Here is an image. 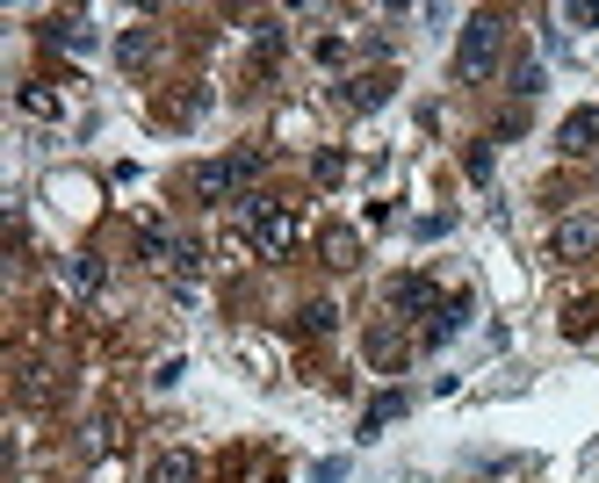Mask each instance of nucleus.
<instances>
[{
    "mask_svg": "<svg viewBox=\"0 0 599 483\" xmlns=\"http://www.w3.org/2000/svg\"><path fill=\"white\" fill-rule=\"evenodd\" d=\"M152 51H159V36H152V30H123V36H116V66H131V72H137V66H152Z\"/></svg>",
    "mask_w": 599,
    "mask_h": 483,
    "instance_id": "nucleus-10",
    "label": "nucleus"
},
{
    "mask_svg": "<svg viewBox=\"0 0 599 483\" xmlns=\"http://www.w3.org/2000/svg\"><path fill=\"white\" fill-rule=\"evenodd\" d=\"M391 303H397V311H433V281L427 275H405L391 289Z\"/></svg>",
    "mask_w": 599,
    "mask_h": 483,
    "instance_id": "nucleus-13",
    "label": "nucleus"
},
{
    "mask_svg": "<svg viewBox=\"0 0 599 483\" xmlns=\"http://www.w3.org/2000/svg\"><path fill=\"white\" fill-rule=\"evenodd\" d=\"M145 483H195V455H189V448H167V455H152Z\"/></svg>",
    "mask_w": 599,
    "mask_h": 483,
    "instance_id": "nucleus-7",
    "label": "nucleus"
},
{
    "mask_svg": "<svg viewBox=\"0 0 599 483\" xmlns=\"http://www.w3.org/2000/svg\"><path fill=\"white\" fill-rule=\"evenodd\" d=\"M383 102H391V80H383V72L347 80V108H361V116H369V108H383Z\"/></svg>",
    "mask_w": 599,
    "mask_h": 483,
    "instance_id": "nucleus-8",
    "label": "nucleus"
},
{
    "mask_svg": "<svg viewBox=\"0 0 599 483\" xmlns=\"http://www.w3.org/2000/svg\"><path fill=\"white\" fill-rule=\"evenodd\" d=\"M326 267H361V239H354V231H326Z\"/></svg>",
    "mask_w": 599,
    "mask_h": 483,
    "instance_id": "nucleus-14",
    "label": "nucleus"
},
{
    "mask_svg": "<svg viewBox=\"0 0 599 483\" xmlns=\"http://www.w3.org/2000/svg\"><path fill=\"white\" fill-rule=\"evenodd\" d=\"M470 318V296H448L441 311H433V325H427V346H441V340H455V325Z\"/></svg>",
    "mask_w": 599,
    "mask_h": 483,
    "instance_id": "nucleus-12",
    "label": "nucleus"
},
{
    "mask_svg": "<svg viewBox=\"0 0 599 483\" xmlns=\"http://www.w3.org/2000/svg\"><path fill=\"white\" fill-rule=\"evenodd\" d=\"M102 281H109V267H102L94 253H72V260H66V289H72V296H102Z\"/></svg>",
    "mask_w": 599,
    "mask_h": 483,
    "instance_id": "nucleus-6",
    "label": "nucleus"
},
{
    "mask_svg": "<svg viewBox=\"0 0 599 483\" xmlns=\"http://www.w3.org/2000/svg\"><path fill=\"white\" fill-rule=\"evenodd\" d=\"M369 361H376V368H397V332H376V340H369Z\"/></svg>",
    "mask_w": 599,
    "mask_h": 483,
    "instance_id": "nucleus-18",
    "label": "nucleus"
},
{
    "mask_svg": "<svg viewBox=\"0 0 599 483\" xmlns=\"http://www.w3.org/2000/svg\"><path fill=\"white\" fill-rule=\"evenodd\" d=\"M332 318H340L332 303H310V311H304V325H310V332H332Z\"/></svg>",
    "mask_w": 599,
    "mask_h": 483,
    "instance_id": "nucleus-20",
    "label": "nucleus"
},
{
    "mask_svg": "<svg viewBox=\"0 0 599 483\" xmlns=\"http://www.w3.org/2000/svg\"><path fill=\"white\" fill-rule=\"evenodd\" d=\"M556 145H564L570 159H585L599 145V108H578V116H564V130H556Z\"/></svg>",
    "mask_w": 599,
    "mask_h": 483,
    "instance_id": "nucleus-5",
    "label": "nucleus"
},
{
    "mask_svg": "<svg viewBox=\"0 0 599 483\" xmlns=\"http://www.w3.org/2000/svg\"><path fill=\"white\" fill-rule=\"evenodd\" d=\"M599 253V217L592 209H570V217H556V231H549V260H592Z\"/></svg>",
    "mask_w": 599,
    "mask_h": 483,
    "instance_id": "nucleus-3",
    "label": "nucleus"
},
{
    "mask_svg": "<svg viewBox=\"0 0 599 483\" xmlns=\"http://www.w3.org/2000/svg\"><path fill=\"white\" fill-rule=\"evenodd\" d=\"M15 102L30 108L36 123H58V116H66V102H58V94H52V87H44V80H30V87H22V94H15Z\"/></svg>",
    "mask_w": 599,
    "mask_h": 483,
    "instance_id": "nucleus-11",
    "label": "nucleus"
},
{
    "mask_svg": "<svg viewBox=\"0 0 599 483\" xmlns=\"http://www.w3.org/2000/svg\"><path fill=\"white\" fill-rule=\"evenodd\" d=\"M564 22H578V30H592V22H599V0H585V8H564Z\"/></svg>",
    "mask_w": 599,
    "mask_h": 483,
    "instance_id": "nucleus-21",
    "label": "nucleus"
},
{
    "mask_svg": "<svg viewBox=\"0 0 599 483\" xmlns=\"http://www.w3.org/2000/svg\"><path fill=\"white\" fill-rule=\"evenodd\" d=\"M195 267H203V253H195L189 239L173 245V260H167V275H181V281H195Z\"/></svg>",
    "mask_w": 599,
    "mask_h": 483,
    "instance_id": "nucleus-16",
    "label": "nucleus"
},
{
    "mask_svg": "<svg viewBox=\"0 0 599 483\" xmlns=\"http://www.w3.org/2000/svg\"><path fill=\"white\" fill-rule=\"evenodd\" d=\"M498 51H506V15H470L463 22V44H455V80H470V87H484L498 72Z\"/></svg>",
    "mask_w": 599,
    "mask_h": 483,
    "instance_id": "nucleus-1",
    "label": "nucleus"
},
{
    "mask_svg": "<svg viewBox=\"0 0 599 483\" xmlns=\"http://www.w3.org/2000/svg\"><path fill=\"white\" fill-rule=\"evenodd\" d=\"M513 94H542V66H534V58L513 66Z\"/></svg>",
    "mask_w": 599,
    "mask_h": 483,
    "instance_id": "nucleus-17",
    "label": "nucleus"
},
{
    "mask_svg": "<svg viewBox=\"0 0 599 483\" xmlns=\"http://www.w3.org/2000/svg\"><path fill=\"white\" fill-rule=\"evenodd\" d=\"M231 188H239V166H231V159H203V166L189 173L195 203H231Z\"/></svg>",
    "mask_w": 599,
    "mask_h": 483,
    "instance_id": "nucleus-4",
    "label": "nucleus"
},
{
    "mask_svg": "<svg viewBox=\"0 0 599 483\" xmlns=\"http://www.w3.org/2000/svg\"><path fill=\"white\" fill-rule=\"evenodd\" d=\"M22 398H30V404L52 398V368H30V376H22Z\"/></svg>",
    "mask_w": 599,
    "mask_h": 483,
    "instance_id": "nucleus-19",
    "label": "nucleus"
},
{
    "mask_svg": "<svg viewBox=\"0 0 599 483\" xmlns=\"http://www.w3.org/2000/svg\"><path fill=\"white\" fill-rule=\"evenodd\" d=\"M239 225H253L260 260H282L296 245V217L282 203H268V195H239Z\"/></svg>",
    "mask_w": 599,
    "mask_h": 483,
    "instance_id": "nucleus-2",
    "label": "nucleus"
},
{
    "mask_svg": "<svg viewBox=\"0 0 599 483\" xmlns=\"http://www.w3.org/2000/svg\"><path fill=\"white\" fill-rule=\"evenodd\" d=\"M391 418H405V390H383V398L369 404V412H361V440H376V433L391 426Z\"/></svg>",
    "mask_w": 599,
    "mask_h": 483,
    "instance_id": "nucleus-9",
    "label": "nucleus"
},
{
    "mask_svg": "<svg viewBox=\"0 0 599 483\" xmlns=\"http://www.w3.org/2000/svg\"><path fill=\"white\" fill-rule=\"evenodd\" d=\"M44 36H52V44H66V51H87V44H94V36H87V22H80V15L52 22V30H44Z\"/></svg>",
    "mask_w": 599,
    "mask_h": 483,
    "instance_id": "nucleus-15",
    "label": "nucleus"
}]
</instances>
